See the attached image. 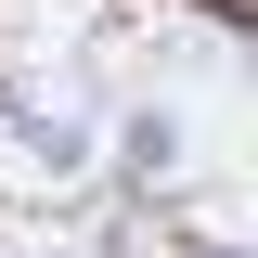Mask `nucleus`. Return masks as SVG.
I'll use <instances>...</instances> for the list:
<instances>
[{
	"mask_svg": "<svg viewBox=\"0 0 258 258\" xmlns=\"http://www.w3.org/2000/svg\"><path fill=\"white\" fill-rule=\"evenodd\" d=\"M116 168H129V181H168V168H181V129H168L155 103H129V129H116Z\"/></svg>",
	"mask_w": 258,
	"mask_h": 258,
	"instance_id": "1",
	"label": "nucleus"
},
{
	"mask_svg": "<svg viewBox=\"0 0 258 258\" xmlns=\"http://www.w3.org/2000/svg\"><path fill=\"white\" fill-rule=\"evenodd\" d=\"M194 13H207L220 39H258V0H194Z\"/></svg>",
	"mask_w": 258,
	"mask_h": 258,
	"instance_id": "2",
	"label": "nucleus"
}]
</instances>
